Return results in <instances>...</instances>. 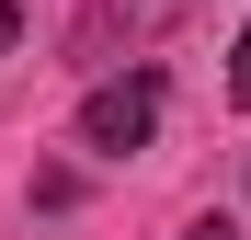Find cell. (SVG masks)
Masks as SVG:
<instances>
[{
	"label": "cell",
	"instance_id": "obj_1",
	"mask_svg": "<svg viewBox=\"0 0 251 240\" xmlns=\"http://www.w3.org/2000/svg\"><path fill=\"white\" fill-rule=\"evenodd\" d=\"M149 126H160V80L149 69H126V80H103V92L80 103V149H103V160L149 149Z\"/></svg>",
	"mask_w": 251,
	"mask_h": 240
},
{
	"label": "cell",
	"instance_id": "obj_2",
	"mask_svg": "<svg viewBox=\"0 0 251 240\" xmlns=\"http://www.w3.org/2000/svg\"><path fill=\"white\" fill-rule=\"evenodd\" d=\"M114 34H160V0H92L80 12V57H103Z\"/></svg>",
	"mask_w": 251,
	"mask_h": 240
},
{
	"label": "cell",
	"instance_id": "obj_3",
	"mask_svg": "<svg viewBox=\"0 0 251 240\" xmlns=\"http://www.w3.org/2000/svg\"><path fill=\"white\" fill-rule=\"evenodd\" d=\"M228 92L251 103V23H240V46H228Z\"/></svg>",
	"mask_w": 251,
	"mask_h": 240
},
{
	"label": "cell",
	"instance_id": "obj_4",
	"mask_svg": "<svg viewBox=\"0 0 251 240\" xmlns=\"http://www.w3.org/2000/svg\"><path fill=\"white\" fill-rule=\"evenodd\" d=\"M194 240H240V229H217V217H205V229H194Z\"/></svg>",
	"mask_w": 251,
	"mask_h": 240
},
{
	"label": "cell",
	"instance_id": "obj_5",
	"mask_svg": "<svg viewBox=\"0 0 251 240\" xmlns=\"http://www.w3.org/2000/svg\"><path fill=\"white\" fill-rule=\"evenodd\" d=\"M0 46H12V0H0Z\"/></svg>",
	"mask_w": 251,
	"mask_h": 240
}]
</instances>
